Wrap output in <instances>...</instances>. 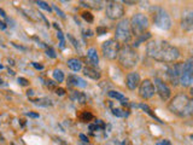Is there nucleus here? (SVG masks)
<instances>
[{
    "instance_id": "72a5a7b5",
    "label": "nucleus",
    "mask_w": 193,
    "mask_h": 145,
    "mask_svg": "<svg viewBox=\"0 0 193 145\" xmlns=\"http://www.w3.org/2000/svg\"><path fill=\"white\" fill-rule=\"evenodd\" d=\"M140 108H142V109H144V110H146L147 114H150L151 116H153V118H155V115H153V114L151 112V110H150V108H148L147 105H145V104H140Z\"/></svg>"
},
{
    "instance_id": "423d86ee",
    "label": "nucleus",
    "mask_w": 193,
    "mask_h": 145,
    "mask_svg": "<svg viewBox=\"0 0 193 145\" xmlns=\"http://www.w3.org/2000/svg\"><path fill=\"white\" fill-rule=\"evenodd\" d=\"M148 24H150L148 18L144 13H135L130 18V29H132V33L137 38L145 33V30L148 28Z\"/></svg>"
},
{
    "instance_id": "7ed1b4c3",
    "label": "nucleus",
    "mask_w": 193,
    "mask_h": 145,
    "mask_svg": "<svg viewBox=\"0 0 193 145\" xmlns=\"http://www.w3.org/2000/svg\"><path fill=\"white\" fill-rule=\"evenodd\" d=\"M139 61V56L137 51L132 46L124 45L120 48L118 52V62L124 69H132L134 68Z\"/></svg>"
},
{
    "instance_id": "a878e982",
    "label": "nucleus",
    "mask_w": 193,
    "mask_h": 145,
    "mask_svg": "<svg viewBox=\"0 0 193 145\" xmlns=\"http://www.w3.org/2000/svg\"><path fill=\"white\" fill-rule=\"evenodd\" d=\"M112 114H113L115 116H118V118H124V116H127V112H126L124 110H122V109H113V110H112Z\"/></svg>"
},
{
    "instance_id": "58836bf2",
    "label": "nucleus",
    "mask_w": 193,
    "mask_h": 145,
    "mask_svg": "<svg viewBox=\"0 0 193 145\" xmlns=\"http://www.w3.org/2000/svg\"><path fill=\"white\" fill-rule=\"evenodd\" d=\"M55 93H57V94H59V96H64V94H65V90H63V88H57Z\"/></svg>"
},
{
    "instance_id": "a18cd8bd",
    "label": "nucleus",
    "mask_w": 193,
    "mask_h": 145,
    "mask_svg": "<svg viewBox=\"0 0 193 145\" xmlns=\"http://www.w3.org/2000/svg\"><path fill=\"white\" fill-rule=\"evenodd\" d=\"M53 26H55V28L57 29V30H59V27H58V24H57V23H53Z\"/></svg>"
},
{
    "instance_id": "0eeeda50",
    "label": "nucleus",
    "mask_w": 193,
    "mask_h": 145,
    "mask_svg": "<svg viewBox=\"0 0 193 145\" xmlns=\"http://www.w3.org/2000/svg\"><path fill=\"white\" fill-rule=\"evenodd\" d=\"M120 44L115 40V39H109L106 41L103 42L101 45V51L104 57H106L108 59H116L118 57V52H120Z\"/></svg>"
},
{
    "instance_id": "6e6552de",
    "label": "nucleus",
    "mask_w": 193,
    "mask_h": 145,
    "mask_svg": "<svg viewBox=\"0 0 193 145\" xmlns=\"http://www.w3.org/2000/svg\"><path fill=\"white\" fill-rule=\"evenodd\" d=\"M193 82V61L188 59L182 63V69L180 74V85L184 87L191 86Z\"/></svg>"
},
{
    "instance_id": "4468645a",
    "label": "nucleus",
    "mask_w": 193,
    "mask_h": 145,
    "mask_svg": "<svg viewBox=\"0 0 193 145\" xmlns=\"http://www.w3.org/2000/svg\"><path fill=\"white\" fill-rule=\"evenodd\" d=\"M140 75L137 72H128L127 78H126V85L129 90H135L138 88L139 85H140Z\"/></svg>"
},
{
    "instance_id": "20e7f679",
    "label": "nucleus",
    "mask_w": 193,
    "mask_h": 145,
    "mask_svg": "<svg viewBox=\"0 0 193 145\" xmlns=\"http://www.w3.org/2000/svg\"><path fill=\"white\" fill-rule=\"evenodd\" d=\"M151 15H152V21H153V23L157 28L163 29V30L170 29L171 18L164 9L158 8V6H153V8H151Z\"/></svg>"
},
{
    "instance_id": "9b49d317",
    "label": "nucleus",
    "mask_w": 193,
    "mask_h": 145,
    "mask_svg": "<svg viewBox=\"0 0 193 145\" xmlns=\"http://www.w3.org/2000/svg\"><path fill=\"white\" fill-rule=\"evenodd\" d=\"M153 86H155L156 93L161 97V99L168 100L169 98H170V96H171V91H170V88H169V86H168L162 79L156 78L155 81H153Z\"/></svg>"
},
{
    "instance_id": "c756f323",
    "label": "nucleus",
    "mask_w": 193,
    "mask_h": 145,
    "mask_svg": "<svg viewBox=\"0 0 193 145\" xmlns=\"http://www.w3.org/2000/svg\"><path fill=\"white\" fill-rule=\"evenodd\" d=\"M17 81L21 86H29V80H27L26 78H18Z\"/></svg>"
},
{
    "instance_id": "39448f33",
    "label": "nucleus",
    "mask_w": 193,
    "mask_h": 145,
    "mask_svg": "<svg viewBox=\"0 0 193 145\" xmlns=\"http://www.w3.org/2000/svg\"><path fill=\"white\" fill-rule=\"evenodd\" d=\"M132 39V29H130V21L127 18L121 19L115 30V40L118 44H127Z\"/></svg>"
},
{
    "instance_id": "7c9ffc66",
    "label": "nucleus",
    "mask_w": 193,
    "mask_h": 145,
    "mask_svg": "<svg viewBox=\"0 0 193 145\" xmlns=\"http://www.w3.org/2000/svg\"><path fill=\"white\" fill-rule=\"evenodd\" d=\"M46 54L48 56V57H51V58H55V57H57V54H55V50H53V48H51V47L46 50Z\"/></svg>"
},
{
    "instance_id": "a19ab883",
    "label": "nucleus",
    "mask_w": 193,
    "mask_h": 145,
    "mask_svg": "<svg viewBox=\"0 0 193 145\" xmlns=\"http://www.w3.org/2000/svg\"><path fill=\"white\" fill-rule=\"evenodd\" d=\"M123 4H128V5H134V4H135V1H128V0H124V1H123Z\"/></svg>"
},
{
    "instance_id": "2eb2a0df",
    "label": "nucleus",
    "mask_w": 193,
    "mask_h": 145,
    "mask_svg": "<svg viewBox=\"0 0 193 145\" xmlns=\"http://www.w3.org/2000/svg\"><path fill=\"white\" fill-rule=\"evenodd\" d=\"M68 82H69L70 85L75 86V87H81V88L87 87V81L83 80L82 78L77 76V75H70V76L68 78Z\"/></svg>"
},
{
    "instance_id": "3c124183",
    "label": "nucleus",
    "mask_w": 193,
    "mask_h": 145,
    "mask_svg": "<svg viewBox=\"0 0 193 145\" xmlns=\"http://www.w3.org/2000/svg\"><path fill=\"white\" fill-rule=\"evenodd\" d=\"M87 145H88V144H87Z\"/></svg>"
},
{
    "instance_id": "ea45409f",
    "label": "nucleus",
    "mask_w": 193,
    "mask_h": 145,
    "mask_svg": "<svg viewBox=\"0 0 193 145\" xmlns=\"http://www.w3.org/2000/svg\"><path fill=\"white\" fill-rule=\"evenodd\" d=\"M80 139L82 140L83 143H88V138L84 136V134H80Z\"/></svg>"
},
{
    "instance_id": "f03ea898",
    "label": "nucleus",
    "mask_w": 193,
    "mask_h": 145,
    "mask_svg": "<svg viewBox=\"0 0 193 145\" xmlns=\"http://www.w3.org/2000/svg\"><path fill=\"white\" fill-rule=\"evenodd\" d=\"M169 109L171 110V112H174L181 118L192 115L193 100L190 99L186 94H177L176 97H174V99L170 102Z\"/></svg>"
},
{
    "instance_id": "4c0bfd02",
    "label": "nucleus",
    "mask_w": 193,
    "mask_h": 145,
    "mask_svg": "<svg viewBox=\"0 0 193 145\" xmlns=\"http://www.w3.org/2000/svg\"><path fill=\"white\" fill-rule=\"evenodd\" d=\"M26 115H27V116H29V118H39V114H35V112H27Z\"/></svg>"
},
{
    "instance_id": "c85d7f7f",
    "label": "nucleus",
    "mask_w": 193,
    "mask_h": 145,
    "mask_svg": "<svg viewBox=\"0 0 193 145\" xmlns=\"http://www.w3.org/2000/svg\"><path fill=\"white\" fill-rule=\"evenodd\" d=\"M68 39L70 40V42L73 44L74 47H76V48H80V45H79V41H77V40H76V39H75V38H74V36L71 35V34H68Z\"/></svg>"
},
{
    "instance_id": "c9c22d12",
    "label": "nucleus",
    "mask_w": 193,
    "mask_h": 145,
    "mask_svg": "<svg viewBox=\"0 0 193 145\" xmlns=\"http://www.w3.org/2000/svg\"><path fill=\"white\" fill-rule=\"evenodd\" d=\"M156 145H171V143L169 142V140H161V142H158Z\"/></svg>"
},
{
    "instance_id": "e433bc0d",
    "label": "nucleus",
    "mask_w": 193,
    "mask_h": 145,
    "mask_svg": "<svg viewBox=\"0 0 193 145\" xmlns=\"http://www.w3.org/2000/svg\"><path fill=\"white\" fill-rule=\"evenodd\" d=\"M88 128H89L91 131H98V129H99V126H98L97 123H94V125H89Z\"/></svg>"
},
{
    "instance_id": "ddd939ff",
    "label": "nucleus",
    "mask_w": 193,
    "mask_h": 145,
    "mask_svg": "<svg viewBox=\"0 0 193 145\" xmlns=\"http://www.w3.org/2000/svg\"><path fill=\"white\" fill-rule=\"evenodd\" d=\"M181 27L184 30H193V10L187 9L182 12L181 16Z\"/></svg>"
},
{
    "instance_id": "09e8293b",
    "label": "nucleus",
    "mask_w": 193,
    "mask_h": 145,
    "mask_svg": "<svg viewBox=\"0 0 193 145\" xmlns=\"http://www.w3.org/2000/svg\"><path fill=\"white\" fill-rule=\"evenodd\" d=\"M191 138H192V139H193V134H192V136H191Z\"/></svg>"
},
{
    "instance_id": "cd10ccee",
    "label": "nucleus",
    "mask_w": 193,
    "mask_h": 145,
    "mask_svg": "<svg viewBox=\"0 0 193 145\" xmlns=\"http://www.w3.org/2000/svg\"><path fill=\"white\" fill-rule=\"evenodd\" d=\"M82 18L84 19V21H87V22H89V23H92L93 22V16L91 12H87V11H84V12H82Z\"/></svg>"
},
{
    "instance_id": "4be33fe9",
    "label": "nucleus",
    "mask_w": 193,
    "mask_h": 145,
    "mask_svg": "<svg viewBox=\"0 0 193 145\" xmlns=\"http://www.w3.org/2000/svg\"><path fill=\"white\" fill-rule=\"evenodd\" d=\"M53 79L58 83L59 82H63L64 81V72H62V70H59V69H55V72H53Z\"/></svg>"
},
{
    "instance_id": "2f4dec72",
    "label": "nucleus",
    "mask_w": 193,
    "mask_h": 145,
    "mask_svg": "<svg viewBox=\"0 0 193 145\" xmlns=\"http://www.w3.org/2000/svg\"><path fill=\"white\" fill-rule=\"evenodd\" d=\"M53 10H55V12H57V13H58V15H59V16H60V17H62V18H65V13H64V12H63V11H62V10L59 9L58 6H55V5H53Z\"/></svg>"
},
{
    "instance_id": "a211bd4d",
    "label": "nucleus",
    "mask_w": 193,
    "mask_h": 145,
    "mask_svg": "<svg viewBox=\"0 0 193 145\" xmlns=\"http://www.w3.org/2000/svg\"><path fill=\"white\" fill-rule=\"evenodd\" d=\"M70 99L74 102H77L80 104H84L87 102V97L83 92H77V91H71L70 93Z\"/></svg>"
},
{
    "instance_id": "412c9836",
    "label": "nucleus",
    "mask_w": 193,
    "mask_h": 145,
    "mask_svg": "<svg viewBox=\"0 0 193 145\" xmlns=\"http://www.w3.org/2000/svg\"><path fill=\"white\" fill-rule=\"evenodd\" d=\"M108 96L109 97H111V98H115V99L120 100V102H122V103H127V98L122 94V93H120V92H117V91H109L108 92Z\"/></svg>"
},
{
    "instance_id": "f704fd0d",
    "label": "nucleus",
    "mask_w": 193,
    "mask_h": 145,
    "mask_svg": "<svg viewBox=\"0 0 193 145\" xmlns=\"http://www.w3.org/2000/svg\"><path fill=\"white\" fill-rule=\"evenodd\" d=\"M33 67H34V68H36V69H39V70H42V69H44V65H42V64H37L36 62H33Z\"/></svg>"
},
{
    "instance_id": "6ab92c4d",
    "label": "nucleus",
    "mask_w": 193,
    "mask_h": 145,
    "mask_svg": "<svg viewBox=\"0 0 193 145\" xmlns=\"http://www.w3.org/2000/svg\"><path fill=\"white\" fill-rule=\"evenodd\" d=\"M68 67L73 70V72H80L82 69V63L80 62V59L77 58H69L68 59Z\"/></svg>"
},
{
    "instance_id": "f3484780",
    "label": "nucleus",
    "mask_w": 193,
    "mask_h": 145,
    "mask_svg": "<svg viewBox=\"0 0 193 145\" xmlns=\"http://www.w3.org/2000/svg\"><path fill=\"white\" fill-rule=\"evenodd\" d=\"M83 74L89 78V79H93V80H99L101 76V74L95 68H92V67H86L83 68Z\"/></svg>"
},
{
    "instance_id": "de8ad7c7",
    "label": "nucleus",
    "mask_w": 193,
    "mask_h": 145,
    "mask_svg": "<svg viewBox=\"0 0 193 145\" xmlns=\"http://www.w3.org/2000/svg\"><path fill=\"white\" fill-rule=\"evenodd\" d=\"M2 68H4V67H2V65H1V64H0V69H2Z\"/></svg>"
},
{
    "instance_id": "bb28decb",
    "label": "nucleus",
    "mask_w": 193,
    "mask_h": 145,
    "mask_svg": "<svg viewBox=\"0 0 193 145\" xmlns=\"http://www.w3.org/2000/svg\"><path fill=\"white\" fill-rule=\"evenodd\" d=\"M150 36H151V34H150V33H146V35H145V34L140 35V36H139L138 40H137V41L134 42V46H139V45H140V42H142V41H145V40H147V39H148Z\"/></svg>"
},
{
    "instance_id": "dca6fc26",
    "label": "nucleus",
    "mask_w": 193,
    "mask_h": 145,
    "mask_svg": "<svg viewBox=\"0 0 193 145\" xmlns=\"http://www.w3.org/2000/svg\"><path fill=\"white\" fill-rule=\"evenodd\" d=\"M87 58H88L89 63L92 64L93 67H97L98 63H99V56H98V52H97V50L94 47L88 48V51H87Z\"/></svg>"
},
{
    "instance_id": "79ce46f5",
    "label": "nucleus",
    "mask_w": 193,
    "mask_h": 145,
    "mask_svg": "<svg viewBox=\"0 0 193 145\" xmlns=\"http://www.w3.org/2000/svg\"><path fill=\"white\" fill-rule=\"evenodd\" d=\"M0 28H1V29H6V24H5L4 22H0Z\"/></svg>"
},
{
    "instance_id": "f8f14e48",
    "label": "nucleus",
    "mask_w": 193,
    "mask_h": 145,
    "mask_svg": "<svg viewBox=\"0 0 193 145\" xmlns=\"http://www.w3.org/2000/svg\"><path fill=\"white\" fill-rule=\"evenodd\" d=\"M181 69H182V63H175L168 68L166 75H168V78H169V81L171 82V85H174V86H177V85H179Z\"/></svg>"
},
{
    "instance_id": "aec40b11",
    "label": "nucleus",
    "mask_w": 193,
    "mask_h": 145,
    "mask_svg": "<svg viewBox=\"0 0 193 145\" xmlns=\"http://www.w3.org/2000/svg\"><path fill=\"white\" fill-rule=\"evenodd\" d=\"M35 105H39V107H44V108H47V107H52V100L50 98H37V99H33L31 100Z\"/></svg>"
},
{
    "instance_id": "1a4fd4ad",
    "label": "nucleus",
    "mask_w": 193,
    "mask_h": 145,
    "mask_svg": "<svg viewBox=\"0 0 193 145\" xmlns=\"http://www.w3.org/2000/svg\"><path fill=\"white\" fill-rule=\"evenodd\" d=\"M105 12H106V16L110 19L116 21V19H120V18L123 17L124 8L118 1H108L106 8H105Z\"/></svg>"
},
{
    "instance_id": "9d476101",
    "label": "nucleus",
    "mask_w": 193,
    "mask_h": 145,
    "mask_svg": "<svg viewBox=\"0 0 193 145\" xmlns=\"http://www.w3.org/2000/svg\"><path fill=\"white\" fill-rule=\"evenodd\" d=\"M155 86H153V82L151 81V80H144V81L140 82V85H139V96L142 98V99H150V98H152L153 97V94H155Z\"/></svg>"
},
{
    "instance_id": "5701e85b",
    "label": "nucleus",
    "mask_w": 193,
    "mask_h": 145,
    "mask_svg": "<svg viewBox=\"0 0 193 145\" xmlns=\"http://www.w3.org/2000/svg\"><path fill=\"white\" fill-rule=\"evenodd\" d=\"M93 118V115L89 112V111H83L82 114H81V116H80V120L83 121V122H87V121H91Z\"/></svg>"
},
{
    "instance_id": "f257e3e1",
    "label": "nucleus",
    "mask_w": 193,
    "mask_h": 145,
    "mask_svg": "<svg viewBox=\"0 0 193 145\" xmlns=\"http://www.w3.org/2000/svg\"><path fill=\"white\" fill-rule=\"evenodd\" d=\"M147 56L152 59L164 63H171L180 58V51L177 47L164 40H153L146 46Z\"/></svg>"
},
{
    "instance_id": "c03bdc74",
    "label": "nucleus",
    "mask_w": 193,
    "mask_h": 145,
    "mask_svg": "<svg viewBox=\"0 0 193 145\" xmlns=\"http://www.w3.org/2000/svg\"><path fill=\"white\" fill-rule=\"evenodd\" d=\"M27 94H28V96H33V94H34V91H33V90H29V91L27 92Z\"/></svg>"
},
{
    "instance_id": "473e14b6",
    "label": "nucleus",
    "mask_w": 193,
    "mask_h": 145,
    "mask_svg": "<svg viewBox=\"0 0 193 145\" xmlns=\"http://www.w3.org/2000/svg\"><path fill=\"white\" fill-rule=\"evenodd\" d=\"M106 32H108V29L106 28H97V34H99V35H103V34H106Z\"/></svg>"
},
{
    "instance_id": "8fccbe9b",
    "label": "nucleus",
    "mask_w": 193,
    "mask_h": 145,
    "mask_svg": "<svg viewBox=\"0 0 193 145\" xmlns=\"http://www.w3.org/2000/svg\"><path fill=\"white\" fill-rule=\"evenodd\" d=\"M192 115H193V112H192Z\"/></svg>"
},
{
    "instance_id": "37998d69",
    "label": "nucleus",
    "mask_w": 193,
    "mask_h": 145,
    "mask_svg": "<svg viewBox=\"0 0 193 145\" xmlns=\"http://www.w3.org/2000/svg\"><path fill=\"white\" fill-rule=\"evenodd\" d=\"M46 85H47V86H55V83H53L52 81H50V80H48V81H46Z\"/></svg>"
},
{
    "instance_id": "393cba45",
    "label": "nucleus",
    "mask_w": 193,
    "mask_h": 145,
    "mask_svg": "<svg viewBox=\"0 0 193 145\" xmlns=\"http://www.w3.org/2000/svg\"><path fill=\"white\" fill-rule=\"evenodd\" d=\"M57 38L59 39V47H60V48H64V46H65V39H64V35H63V33H62L60 30H58V32H57Z\"/></svg>"
},
{
    "instance_id": "b1692460",
    "label": "nucleus",
    "mask_w": 193,
    "mask_h": 145,
    "mask_svg": "<svg viewBox=\"0 0 193 145\" xmlns=\"http://www.w3.org/2000/svg\"><path fill=\"white\" fill-rule=\"evenodd\" d=\"M36 4L39 5V8L46 10V11H48V12H51V11H52V8H51V6L47 4L46 1H41V0H39V1H36Z\"/></svg>"
},
{
    "instance_id": "49530a36",
    "label": "nucleus",
    "mask_w": 193,
    "mask_h": 145,
    "mask_svg": "<svg viewBox=\"0 0 193 145\" xmlns=\"http://www.w3.org/2000/svg\"><path fill=\"white\" fill-rule=\"evenodd\" d=\"M191 96H192V97H193V87H192V88H191Z\"/></svg>"
}]
</instances>
